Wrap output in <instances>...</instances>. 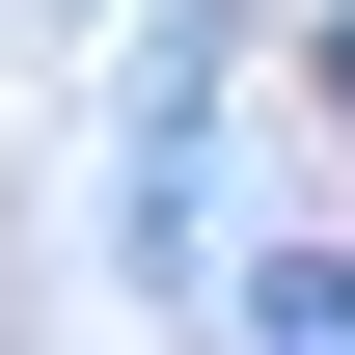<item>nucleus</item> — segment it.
Listing matches in <instances>:
<instances>
[{
    "label": "nucleus",
    "mask_w": 355,
    "mask_h": 355,
    "mask_svg": "<svg viewBox=\"0 0 355 355\" xmlns=\"http://www.w3.org/2000/svg\"><path fill=\"white\" fill-rule=\"evenodd\" d=\"M328 83H355V0H328Z\"/></svg>",
    "instance_id": "1"
}]
</instances>
